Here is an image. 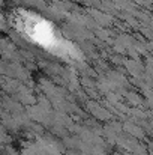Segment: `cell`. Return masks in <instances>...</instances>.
Listing matches in <instances>:
<instances>
[{
    "label": "cell",
    "mask_w": 153,
    "mask_h": 155,
    "mask_svg": "<svg viewBox=\"0 0 153 155\" xmlns=\"http://www.w3.org/2000/svg\"><path fill=\"white\" fill-rule=\"evenodd\" d=\"M14 24L17 26V29L21 33H24L33 42L39 44L41 47H44L50 51L57 53L60 56L74 54V47H71L68 42L62 41L53 30L50 23L35 14L21 11L14 17Z\"/></svg>",
    "instance_id": "cell-1"
}]
</instances>
